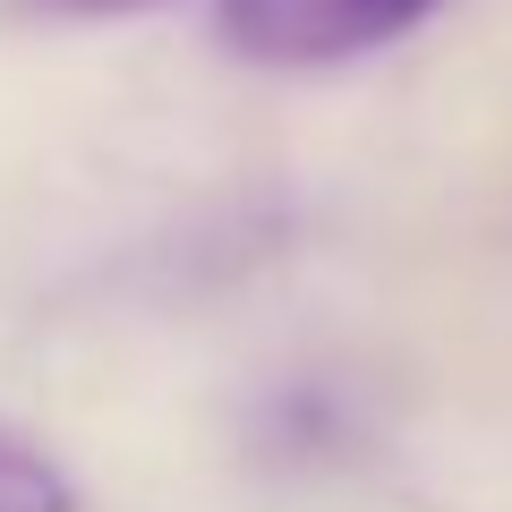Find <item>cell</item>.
<instances>
[{"label":"cell","instance_id":"obj_1","mask_svg":"<svg viewBox=\"0 0 512 512\" xmlns=\"http://www.w3.org/2000/svg\"><path fill=\"white\" fill-rule=\"evenodd\" d=\"M444 0H222V43L256 69H333L402 43Z\"/></svg>","mask_w":512,"mask_h":512},{"label":"cell","instance_id":"obj_2","mask_svg":"<svg viewBox=\"0 0 512 512\" xmlns=\"http://www.w3.org/2000/svg\"><path fill=\"white\" fill-rule=\"evenodd\" d=\"M0 512H77L69 470L9 419H0Z\"/></svg>","mask_w":512,"mask_h":512},{"label":"cell","instance_id":"obj_3","mask_svg":"<svg viewBox=\"0 0 512 512\" xmlns=\"http://www.w3.org/2000/svg\"><path fill=\"white\" fill-rule=\"evenodd\" d=\"M52 9H86V18H111V9H146V0H52Z\"/></svg>","mask_w":512,"mask_h":512}]
</instances>
